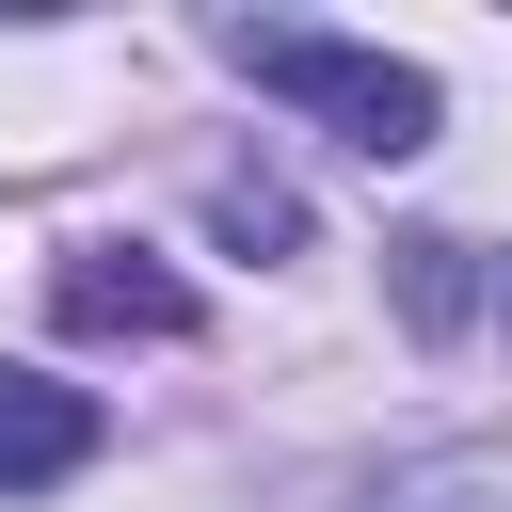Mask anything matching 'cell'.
Listing matches in <instances>:
<instances>
[{
  "label": "cell",
  "mask_w": 512,
  "mask_h": 512,
  "mask_svg": "<svg viewBox=\"0 0 512 512\" xmlns=\"http://www.w3.org/2000/svg\"><path fill=\"white\" fill-rule=\"evenodd\" d=\"M240 64L272 80V96H304L352 160H416L432 144V64H384V48H352V32H240Z\"/></svg>",
  "instance_id": "obj_1"
},
{
  "label": "cell",
  "mask_w": 512,
  "mask_h": 512,
  "mask_svg": "<svg viewBox=\"0 0 512 512\" xmlns=\"http://www.w3.org/2000/svg\"><path fill=\"white\" fill-rule=\"evenodd\" d=\"M48 304H64V336H192V288H176L160 256H128V240L64 256V272H48Z\"/></svg>",
  "instance_id": "obj_2"
},
{
  "label": "cell",
  "mask_w": 512,
  "mask_h": 512,
  "mask_svg": "<svg viewBox=\"0 0 512 512\" xmlns=\"http://www.w3.org/2000/svg\"><path fill=\"white\" fill-rule=\"evenodd\" d=\"M96 464V400L48 368H0V480H80Z\"/></svg>",
  "instance_id": "obj_3"
},
{
  "label": "cell",
  "mask_w": 512,
  "mask_h": 512,
  "mask_svg": "<svg viewBox=\"0 0 512 512\" xmlns=\"http://www.w3.org/2000/svg\"><path fill=\"white\" fill-rule=\"evenodd\" d=\"M400 304L448 336V320H464V240H400Z\"/></svg>",
  "instance_id": "obj_4"
}]
</instances>
